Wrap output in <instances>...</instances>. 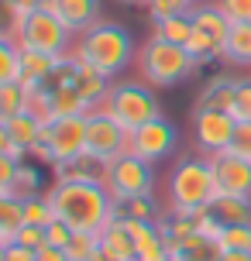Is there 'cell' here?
Wrapping results in <instances>:
<instances>
[{
  "label": "cell",
  "mask_w": 251,
  "mask_h": 261,
  "mask_svg": "<svg viewBox=\"0 0 251 261\" xmlns=\"http://www.w3.org/2000/svg\"><path fill=\"white\" fill-rule=\"evenodd\" d=\"M48 196H52L55 217L66 220L72 230H83V234H100L107 223L117 217V213H114V196L107 193V186L52 182Z\"/></svg>",
  "instance_id": "6da1fadb"
},
{
  "label": "cell",
  "mask_w": 251,
  "mask_h": 261,
  "mask_svg": "<svg viewBox=\"0 0 251 261\" xmlns=\"http://www.w3.org/2000/svg\"><path fill=\"white\" fill-rule=\"evenodd\" d=\"M72 55L80 62L93 65L96 72H104L107 79H117L138 59V48H134V38L128 28L104 17V21H96L90 31H83L80 38H76Z\"/></svg>",
  "instance_id": "7a4b0ae2"
},
{
  "label": "cell",
  "mask_w": 251,
  "mask_h": 261,
  "mask_svg": "<svg viewBox=\"0 0 251 261\" xmlns=\"http://www.w3.org/2000/svg\"><path fill=\"white\" fill-rule=\"evenodd\" d=\"M165 196H169L172 213H199L217 199V182L207 155H183L172 165L165 179Z\"/></svg>",
  "instance_id": "3957f363"
},
{
  "label": "cell",
  "mask_w": 251,
  "mask_h": 261,
  "mask_svg": "<svg viewBox=\"0 0 251 261\" xmlns=\"http://www.w3.org/2000/svg\"><path fill=\"white\" fill-rule=\"evenodd\" d=\"M138 79H145L152 90H169V86H179L189 76H196L199 65L193 62V55L186 52L183 45H172L165 38H152L138 48Z\"/></svg>",
  "instance_id": "277c9868"
},
{
  "label": "cell",
  "mask_w": 251,
  "mask_h": 261,
  "mask_svg": "<svg viewBox=\"0 0 251 261\" xmlns=\"http://www.w3.org/2000/svg\"><path fill=\"white\" fill-rule=\"evenodd\" d=\"M100 110H107L124 130H138L141 124L162 117V103L145 79H114Z\"/></svg>",
  "instance_id": "5b68a950"
},
{
  "label": "cell",
  "mask_w": 251,
  "mask_h": 261,
  "mask_svg": "<svg viewBox=\"0 0 251 261\" xmlns=\"http://www.w3.org/2000/svg\"><path fill=\"white\" fill-rule=\"evenodd\" d=\"M17 45H21V48H31V52H45V55L62 59V55L72 52L76 35H72L52 11H35V14L24 17L21 35H17Z\"/></svg>",
  "instance_id": "8992f818"
},
{
  "label": "cell",
  "mask_w": 251,
  "mask_h": 261,
  "mask_svg": "<svg viewBox=\"0 0 251 261\" xmlns=\"http://www.w3.org/2000/svg\"><path fill=\"white\" fill-rule=\"evenodd\" d=\"M107 193L114 196V203L134 199V196H155V165L124 151L107 169Z\"/></svg>",
  "instance_id": "52a82bcc"
},
{
  "label": "cell",
  "mask_w": 251,
  "mask_h": 261,
  "mask_svg": "<svg viewBox=\"0 0 251 261\" xmlns=\"http://www.w3.org/2000/svg\"><path fill=\"white\" fill-rule=\"evenodd\" d=\"M175 144H179V127L162 114V117L141 124L138 130H131L128 151L138 155V158H145V162H152V165H159V162H165V158L175 151Z\"/></svg>",
  "instance_id": "ba28073f"
},
{
  "label": "cell",
  "mask_w": 251,
  "mask_h": 261,
  "mask_svg": "<svg viewBox=\"0 0 251 261\" xmlns=\"http://www.w3.org/2000/svg\"><path fill=\"white\" fill-rule=\"evenodd\" d=\"M131 130H124L107 110H90L86 114V151L104 162H114L128 151Z\"/></svg>",
  "instance_id": "9c48e42d"
},
{
  "label": "cell",
  "mask_w": 251,
  "mask_h": 261,
  "mask_svg": "<svg viewBox=\"0 0 251 261\" xmlns=\"http://www.w3.org/2000/svg\"><path fill=\"white\" fill-rule=\"evenodd\" d=\"M238 117L234 114H220V110H193V141H196L199 155H220L231 148Z\"/></svg>",
  "instance_id": "30bf717a"
},
{
  "label": "cell",
  "mask_w": 251,
  "mask_h": 261,
  "mask_svg": "<svg viewBox=\"0 0 251 261\" xmlns=\"http://www.w3.org/2000/svg\"><path fill=\"white\" fill-rule=\"evenodd\" d=\"M213 182H217V196H248L251 199V162L238 158L231 151L210 158Z\"/></svg>",
  "instance_id": "8fae6325"
},
{
  "label": "cell",
  "mask_w": 251,
  "mask_h": 261,
  "mask_svg": "<svg viewBox=\"0 0 251 261\" xmlns=\"http://www.w3.org/2000/svg\"><path fill=\"white\" fill-rule=\"evenodd\" d=\"M45 11H52L62 24L80 38L96 21H104V0H48Z\"/></svg>",
  "instance_id": "7c38bea8"
},
{
  "label": "cell",
  "mask_w": 251,
  "mask_h": 261,
  "mask_svg": "<svg viewBox=\"0 0 251 261\" xmlns=\"http://www.w3.org/2000/svg\"><path fill=\"white\" fill-rule=\"evenodd\" d=\"M107 169H110V162L90 155V151H83V155H76V158H66V162L52 165V182H96V186H107Z\"/></svg>",
  "instance_id": "4fadbf2b"
},
{
  "label": "cell",
  "mask_w": 251,
  "mask_h": 261,
  "mask_svg": "<svg viewBox=\"0 0 251 261\" xmlns=\"http://www.w3.org/2000/svg\"><path fill=\"white\" fill-rule=\"evenodd\" d=\"M234 86H238V76H210L199 86L193 110H220V114H231L234 110Z\"/></svg>",
  "instance_id": "5bb4252c"
},
{
  "label": "cell",
  "mask_w": 251,
  "mask_h": 261,
  "mask_svg": "<svg viewBox=\"0 0 251 261\" xmlns=\"http://www.w3.org/2000/svg\"><path fill=\"white\" fill-rule=\"evenodd\" d=\"M110 86H114V79H107L104 72H96L93 65L80 62V69H76V79H72V90L80 93V100H83V107H86V114L104 107Z\"/></svg>",
  "instance_id": "9a60e30c"
},
{
  "label": "cell",
  "mask_w": 251,
  "mask_h": 261,
  "mask_svg": "<svg viewBox=\"0 0 251 261\" xmlns=\"http://www.w3.org/2000/svg\"><path fill=\"white\" fill-rule=\"evenodd\" d=\"M193 28L203 31L207 38H213L217 45H227V35H231V21L217 7V0H199L196 7H193Z\"/></svg>",
  "instance_id": "2e32d148"
},
{
  "label": "cell",
  "mask_w": 251,
  "mask_h": 261,
  "mask_svg": "<svg viewBox=\"0 0 251 261\" xmlns=\"http://www.w3.org/2000/svg\"><path fill=\"white\" fill-rule=\"evenodd\" d=\"M100 248H104L107 254H114L117 261H138V244H134L131 227L124 220H117V217L100 230Z\"/></svg>",
  "instance_id": "e0dca14e"
},
{
  "label": "cell",
  "mask_w": 251,
  "mask_h": 261,
  "mask_svg": "<svg viewBox=\"0 0 251 261\" xmlns=\"http://www.w3.org/2000/svg\"><path fill=\"white\" fill-rule=\"evenodd\" d=\"M224 258V248L217 237H207V234H189L186 241H179L172 248V261H220Z\"/></svg>",
  "instance_id": "ac0fdd59"
},
{
  "label": "cell",
  "mask_w": 251,
  "mask_h": 261,
  "mask_svg": "<svg viewBox=\"0 0 251 261\" xmlns=\"http://www.w3.org/2000/svg\"><path fill=\"white\" fill-rule=\"evenodd\" d=\"M213 220L220 227H234V223H251V199L248 196H217L207 206Z\"/></svg>",
  "instance_id": "d6986e66"
},
{
  "label": "cell",
  "mask_w": 251,
  "mask_h": 261,
  "mask_svg": "<svg viewBox=\"0 0 251 261\" xmlns=\"http://www.w3.org/2000/svg\"><path fill=\"white\" fill-rule=\"evenodd\" d=\"M55 62H59L55 55L21 48V76H17V83H21L24 90H35V86H41V83L48 79V72L55 69Z\"/></svg>",
  "instance_id": "ffe728a7"
},
{
  "label": "cell",
  "mask_w": 251,
  "mask_h": 261,
  "mask_svg": "<svg viewBox=\"0 0 251 261\" xmlns=\"http://www.w3.org/2000/svg\"><path fill=\"white\" fill-rule=\"evenodd\" d=\"M117 220H145V223H159L162 220V206L155 196H134V199H120L114 203Z\"/></svg>",
  "instance_id": "44dd1931"
},
{
  "label": "cell",
  "mask_w": 251,
  "mask_h": 261,
  "mask_svg": "<svg viewBox=\"0 0 251 261\" xmlns=\"http://www.w3.org/2000/svg\"><path fill=\"white\" fill-rule=\"evenodd\" d=\"M7 130H11L14 144H17V151L21 155H31V148L41 141V134H45V124L41 120H35L31 114H17L14 120H7Z\"/></svg>",
  "instance_id": "7402d4cb"
},
{
  "label": "cell",
  "mask_w": 251,
  "mask_h": 261,
  "mask_svg": "<svg viewBox=\"0 0 251 261\" xmlns=\"http://www.w3.org/2000/svg\"><path fill=\"white\" fill-rule=\"evenodd\" d=\"M224 62L238 65V69H251V24H231L224 45Z\"/></svg>",
  "instance_id": "603a6c76"
},
{
  "label": "cell",
  "mask_w": 251,
  "mask_h": 261,
  "mask_svg": "<svg viewBox=\"0 0 251 261\" xmlns=\"http://www.w3.org/2000/svg\"><path fill=\"white\" fill-rule=\"evenodd\" d=\"M41 193H45V179H41L38 162L24 158L21 169H17V179H14V186H11V196L14 199H31V196H41Z\"/></svg>",
  "instance_id": "cb8c5ba5"
},
{
  "label": "cell",
  "mask_w": 251,
  "mask_h": 261,
  "mask_svg": "<svg viewBox=\"0 0 251 261\" xmlns=\"http://www.w3.org/2000/svg\"><path fill=\"white\" fill-rule=\"evenodd\" d=\"M155 31V38H165L172 41V45H183L186 48V41L193 38V14H179V17H169V21H159V24H152Z\"/></svg>",
  "instance_id": "d4e9b609"
},
{
  "label": "cell",
  "mask_w": 251,
  "mask_h": 261,
  "mask_svg": "<svg viewBox=\"0 0 251 261\" xmlns=\"http://www.w3.org/2000/svg\"><path fill=\"white\" fill-rule=\"evenodd\" d=\"M52 220H59V217H55V206H52V196H48V189H45L41 196H31V199H24V223L48 227Z\"/></svg>",
  "instance_id": "484cf974"
},
{
  "label": "cell",
  "mask_w": 251,
  "mask_h": 261,
  "mask_svg": "<svg viewBox=\"0 0 251 261\" xmlns=\"http://www.w3.org/2000/svg\"><path fill=\"white\" fill-rule=\"evenodd\" d=\"M193 7H196V0H148L145 4L152 24L169 21V17H179V14H193Z\"/></svg>",
  "instance_id": "4316f807"
},
{
  "label": "cell",
  "mask_w": 251,
  "mask_h": 261,
  "mask_svg": "<svg viewBox=\"0 0 251 261\" xmlns=\"http://www.w3.org/2000/svg\"><path fill=\"white\" fill-rule=\"evenodd\" d=\"M17 114H24V86L7 83V86H0V124L14 120Z\"/></svg>",
  "instance_id": "83f0119b"
},
{
  "label": "cell",
  "mask_w": 251,
  "mask_h": 261,
  "mask_svg": "<svg viewBox=\"0 0 251 261\" xmlns=\"http://www.w3.org/2000/svg\"><path fill=\"white\" fill-rule=\"evenodd\" d=\"M17 76H21V45L0 41V86L17 83Z\"/></svg>",
  "instance_id": "f1b7e54d"
},
{
  "label": "cell",
  "mask_w": 251,
  "mask_h": 261,
  "mask_svg": "<svg viewBox=\"0 0 251 261\" xmlns=\"http://www.w3.org/2000/svg\"><path fill=\"white\" fill-rule=\"evenodd\" d=\"M24 114H31L35 120H41L45 127L55 120L52 114V96L41 90V86H35V90H24Z\"/></svg>",
  "instance_id": "f546056e"
},
{
  "label": "cell",
  "mask_w": 251,
  "mask_h": 261,
  "mask_svg": "<svg viewBox=\"0 0 251 261\" xmlns=\"http://www.w3.org/2000/svg\"><path fill=\"white\" fill-rule=\"evenodd\" d=\"M48 96H52V114H55V120H59V117H80V114H86L80 93L72 90V86L55 90V93H48Z\"/></svg>",
  "instance_id": "4dcf8cb0"
},
{
  "label": "cell",
  "mask_w": 251,
  "mask_h": 261,
  "mask_svg": "<svg viewBox=\"0 0 251 261\" xmlns=\"http://www.w3.org/2000/svg\"><path fill=\"white\" fill-rule=\"evenodd\" d=\"M62 251H66L69 261H90L93 254L100 251V234H83V230H76L72 241H69Z\"/></svg>",
  "instance_id": "1f68e13d"
},
{
  "label": "cell",
  "mask_w": 251,
  "mask_h": 261,
  "mask_svg": "<svg viewBox=\"0 0 251 261\" xmlns=\"http://www.w3.org/2000/svg\"><path fill=\"white\" fill-rule=\"evenodd\" d=\"M0 227L11 234H17L24 227V199H14V196L0 199Z\"/></svg>",
  "instance_id": "d6a6232c"
},
{
  "label": "cell",
  "mask_w": 251,
  "mask_h": 261,
  "mask_svg": "<svg viewBox=\"0 0 251 261\" xmlns=\"http://www.w3.org/2000/svg\"><path fill=\"white\" fill-rule=\"evenodd\" d=\"M217 241H220V248H224V251H248V254H251V223L224 227Z\"/></svg>",
  "instance_id": "836d02e7"
},
{
  "label": "cell",
  "mask_w": 251,
  "mask_h": 261,
  "mask_svg": "<svg viewBox=\"0 0 251 261\" xmlns=\"http://www.w3.org/2000/svg\"><path fill=\"white\" fill-rule=\"evenodd\" d=\"M238 120H251V76H238V86H234V110H231Z\"/></svg>",
  "instance_id": "e575fe53"
},
{
  "label": "cell",
  "mask_w": 251,
  "mask_h": 261,
  "mask_svg": "<svg viewBox=\"0 0 251 261\" xmlns=\"http://www.w3.org/2000/svg\"><path fill=\"white\" fill-rule=\"evenodd\" d=\"M14 244L21 248H31V251H41L48 248V237H45V227H35V223H24L17 234H14Z\"/></svg>",
  "instance_id": "d590c367"
},
{
  "label": "cell",
  "mask_w": 251,
  "mask_h": 261,
  "mask_svg": "<svg viewBox=\"0 0 251 261\" xmlns=\"http://www.w3.org/2000/svg\"><path fill=\"white\" fill-rule=\"evenodd\" d=\"M227 151L251 162V120H238V127H234V138H231V148H227Z\"/></svg>",
  "instance_id": "8d00e7d4"
},
{
  "label": "cell",
  "mask_w": 251,
  "mask_h": 261,
  "mask_svg": "<svg viewBox=\"0 0 251 261\" xmlns=\"http://www.w3.org/2000/svg\"><path fill=\"white\" fill-rule=\"evenodd\" d=\"M231 24H251V0H217Z\"/></svg>",
  "instance_id": "74e56055"
},
{
  "label": "cell",
  "mask_w": 251,
  "mask_h": 261,
  "mask_svg": "<svg viewBox=\"0 0 251 261\" xmlns=\"http://www.w3.org/2000/svg\"><path fill=\"white\" fill-rule=\"evenodd\" d=\"M17 169H21V158L0 155V196H11V186H14V179H17Z\"/></svg>",
  "instance_id": "f35d334b"
},
{
  "label": "cell",
  "mask_w": 251,
  "mask_h": 261,
  "mask_svg": "<svg viewBox=\"0 0 251 261\" xmlns=\"http://www.w3.org/2000/svg\"><path fill=\"white\" fill-rule=\"evenodd\" d=\"M72 227H69L66 220H52L48 227H45V237H48V248H66L69 241H72Z\"/></svg>",
  "instance_id": "ab89813d"
},
{
  "label": "cell",
  "mask_w": 251,
  "mask_h": 261,
  "mask_svg": "<svg viewBox=\"0 0 251 261\" xmlns=\"http://www.w3.org/2000/svg\"><path fill=\"white\" fill-rule=\"evenodd\" d=\"M4 261H38V251H31V248H21V244H7L4 248Z\"/></svg>",
  "instance_id": "60d3db41"
},
{
  "label": "cell",
  "mask_w": 251,
  "mask_h": 261,
  "mask_svg": "<svg viewBox=\"0 0 251 261\" xmlns=\"http://www.w3.org/2000/svg\"><path fill=\"white\" fill-rule=\"evenodd\" d=\"M0 155H14V158H21V162H24V155L17 151V144H14L11 130H7V124H0Z\"/></svg>",
  "instance_id": "b9f144b4"
},
{
  "label": "cell",
  "mask_w": 251,
  "mask_h": 261,
  "mask_svg": "<svg viewBox=\"0 0 251 261\" xmlns=\"http://www.w3.org/2000/svg\"><path fill=\"white\" fill-rule=\"evenodd\" d=\"M11 4L21 14H35V11H45V4H48V0H11Z\"/></svg>",
  "instance_id": "7bdbcfd3"
},
{
  "label": "cell",
  "mask_w": 251,
  "mask_h": 261,
  "mask_svg": "<svg viewBox=\"0 0 251 261\" xmlns=\"http://www.w3.org/2000/svg\"><path fill=\"white\" fill-rule=\"evenodd\" d=\"M38 261H69V258H66V251H62V248H41Z\"/></svg>",
  "instance_id": "ee69618b"
},
{
  "label": "cell",
  "mask_w": 251,
  "mask_h": 261,
  "mask_svg": "<svg viewBox=\"0 0 251 261\" xmlns=\"http://www.w3.org/2000/svg\"><path fill=\"white\" fill-rule=\"evenodd\" d=\"M220 261H251L248 251H224V258Z\"/></svg>",
  "instance_id": "f6af8a7d"
},
{
  "label": "cell",
  "mask_w": 251,
  "mask_h": 261,
  "mask_svg": "<svg viewBox=\"0 0 251 261\" xmlns=\"http://www.w3.org/2000/svg\"><path fill=\"white\" fill-rule=\"evenodd\" d=\"M90 261H117V258H114V254H107V251L104 248H100V251H96V254H93V258Z\"/></svg>",
  "instance_id": "bcb514c9"
},
{
  "label": "cell",
  "mask_w": 251,
  "mask_h": 261,
  "mask_svg": "<svg viewBox=\"0 0 251 261\" xmlns=\"http://www.w3.org/2000/svg\"><path fill=\"white\" fill-rule=\"evenodd\" d=\"M117 4H124V7H145L148 0H117Z\"/></svg>",
  "instance_id": "7dc6e473"
},
{
  "label": "cell",
  "mask_w": 251,
  "mask_h": 261,
  "mask_svg": "<svg viewBox=\"0 0 251 261\" xmlns=\"http://www.w3.org/2000/svg\"><path fill=\"white\" fill-rule=\"evenodd\" d=\"M4 4H7V0H0V11H4Z\"/></svg>",
  "instance_id": "c3c4849f"
},
{
  "label": "cell",
  "mask_w": 251,
  "mask_h": 261,
  "mask_svg": "<svg viewBox=\"0 0 251 261\" xmlns=\"http://www.w3.org/2000/svg\"><path fill=\"white\" fill-rule=\"evenodd\" d=\"M0 261H4V248H0Z\"/></svg>",
  "instance_id": "681fc988"
},
{
  "label": "cell",
  "mask_w": 251,
  "mask_h": 261,
  "mask_svg": "<svg viewBox=\"0 0 251 261\" xmlns=\"http://www.w3.org/2000/svg\"><path fill=\"white\" fill-rule=\"evenodd\" d=\"M196 4H199V0H196Z\"/></svg>",
  "instance_id": "f907efd6"
}]
</instances>
